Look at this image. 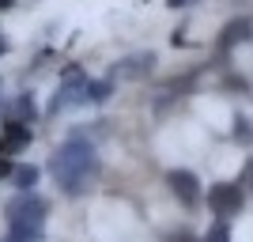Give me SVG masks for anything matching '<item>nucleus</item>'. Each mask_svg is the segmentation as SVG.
I'll use <instances>...</instances> for the list:
<instances>
[{
  "instance_id": "6",
  "label": "nucleus",
  "mask_w": 253,
  "mask_h": 242,
  "mask_svg": "<svg viewBox=\"0 0 253 242\" xmlns=\"http://www.w3.org/2000/svg\"><path fill=\"white\" fill-rule=\"evenodd\" d=\"M27 144H31V129L23 125V121L4 125V137H0V155H15V151H23Z\"/></svg>"
},
{
  "instance_id": "7",
  "label": "nucleus",
  "mask_w": 253,
  "mask_h": 242,
  "mask_svg": "<svg viewBox=\"0 0 253 242\" xmlns=\"http://www.w3.org/2000/svg\"><path fill=\"white\" fill-rule=\"evenodd\" d=\"M253 38V19H234L223 27V38H219V49H231L238 42H250Z\"/></svg>"
},
{
  "instance_id": "11",
  "label": "nucleus",
  "mask_w": 253,
  "mask_h": 242,
  "mask_svg": "<svg viewBox=\"0 0 253 242\" xmlns=\"http://www.w3.org/2000/svg\"><path fill=\"white\" fill-rule=\"evenodd\" d=\"M170 8H185V4H193V0H167Z\"/></svg>"
},
{
  "instance_id": "10",
  "label": "nucleus",
  "mask_w": 253,
  "mask_h": 242,
  "mask_svg": "<svg viewBox=\"0 0 253 242\" xmlns=\"http://www.w3.org/2000/svg\"><path fill=\"white\" fill-rule=\"evenodd\" d=\"M170 242H201V239H193V235H174Z\"/></svg>"
},
{
  "instance_id": "5",
  "label": "nucleus",
  "mask_w": 253,
  "mask_h": 242,
  "mask_svg": "<svg viewBox=\"0 0 253 242\" xmlns=\"http://www.w3.org/2000/svg\"><path fill=\"white\" fill-rule=\"evenodd\" d=\"M167 182H170V190L178 193V197L185 200V204H197V200H201V182L193 178L189 170H170V174H167Z\"/></svg>"
},
{
  "instance_id": "1",
  "label": "nucleus",
  "mask_w": 253,
  "mask_h": 242,
  "mask_svg": "<svg viewBox=\"0 0 253 242\" xmlns=\"http://www.w3.org/2000/svg\"><path fill=\"white\" fill-rule=\"evenodd\" d=\"M53 178L61 186L64 193H84L87 182L98 174V155H95V144L84 137H68L61 147H57V155L49 163Z\"/></svg>"
},
{
  "instance_id": "12",
  "label": "nucleus",
  "mask_w": 253,
  "mask_h": 242,
  "mask_svg": "<svg viewBox=\"0 0 253 242\" xmlns=\"http://www.w3.org/2000/svg\"><path fill=\"white\" fill-rule=\"evenodd\" d=\"M8 4H11V0H0V8H8Z\"/></svg>"
},
{
  "instance_id": "2",
  "label": "nucleus",
  "mask_w": 253,
  "mask_h": 242,
  "mask_svg": "<svg viewBox=\"0 0 253 242\" xmlns=\"http://www.w3.org/2000/svg\"><path fill=\"white\" fill-rule=\"evenodd\" d=\"M45 227V200L38 193H19L8 204V242H38Z\"/></svg>"
},
{
  "instance_id": "8",
  "label": "nucleus",
  "mask_w": 253,
  "mask_h": 242,
  "mask_svg": "<svg viewBox=\"0 0 253 242\" xmlns=\"http://www.w3.org/2000/svg\"><path fill=\"white\" fill-rule=\"evenodd\" d=\"M11 182H15L23 193H31V186L38 182V170H34V167H15V170H11Z\"/></svg>"
},
{
  "instance_id": "3",
  "label": "nucleus",
  "mask_w": 253,
  "mask_h": 242,
  "mask_svg": "<svg viewBox=\"0 0 253 242\" xmlns=\"http://www.w3.org/2000/svg\"><path fill=\"white\" fill-rule=\"evenodd\" d=\"M208 204L215 208V216H238V208H242V190H238L234 182H219V186L208 190Z\"/></svg>"
},
{
  "instance_id": "9",
  "label": "nucleus",
  "mask_w": 253,
  "mask_h": 242,
  "mask_svg": "<svg viewBox=\"0 0 253 242\" xmlns=\"http://www.w3.org/2000/svg\"><path fill=\"white\" fill-rule=\"evenodd\" d=\"M208 242H231V235H227V227H223V223H219V227H215V231L208 235Z\"/></svg>"
},
{
  "instance_id": "4",
  "label": "nucleus",
  "mask_w": 253,
  "mask_h": 242,
  "mask_svg": "<svg viewBox=\"0 0 253 242\" xmlns=\"http://www.w3.org/2000/svg\"><path fill=\"white\" fill-rule=\"evenodd\" d=\"M91 98V80L84 72H68L64 76V87H61V98H53V110H64V106H76V102H87Z\"/></svg>"
}]
</instances>
